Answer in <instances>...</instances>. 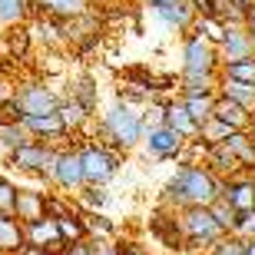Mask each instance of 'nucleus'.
<instances>
[{"instance_id":"1","label":"nucleus","mask_w":255,"mask_h":255,"mask_svg":"<svg viewBox=\"0 0 255 255\" xmlns=\"http://www.w3.org/2000/svg\"><path fill=\"white\" fill-rule=\"evenodd\" d=\"M222 192V179L216 172H209L206 166H196V162H186L182 169H176L166 189H162V199L169 206L189 209V206H212Z\"/></svg>"},{"instance_id":"2","label":"nucleus","mask_w":255,"mask_h":255,"mask_svg":"<svg viewBox=\"0 0 255 255\" xmlns=\"http://www.w3.org/2000/svg\"><path fill=\"white\" fill-rule=\"evenodd\" d=\"M100 126H103L106 136H110V146L120 149V152L132 149L136 142H142V129H146V123H142V110L132 106L129 100H116V103L103 113Z\"/></svg>"},{"instance_id":"3","label":"nucleus","mask_w":255,"mask_h":255,"mask_svg":"<svg viewBox=\"0 0 255 255\" xmlns=\"http://www.w3.org/2000/svg\"><path fill=\"white\" fill-rule=\"evenodd\" d=\"M219 50L202 33L189 30L182 40V76H219Z\"/></svg>"},{"instance_id":"4","label":"nucleus","mask_w":255,"mask_h":255,"mask_svg":"<svg viewBox=\"0 0 255 255\" xmlns=\"http://www.w3.org/2000/svg\"><path fill=\"white\" fill-rule=\"evenodd\" d=\"M80 162H83L86 186H106L120 169V149H110V146H100V142H86L80 149Z\"/></svg>"},{"instance_id":"5","label":"nucleus","mask_w":255,"mask_h":255,"mask_svg":"<svg viewBox=\"0 0 255 255\" xmlns=\"http://www.w3.org/2000/svg\"><path fill=\"white\" fill-rule=\"evenodd\" d=\"M179 229H182V236L189 239L192 246H216L219 239L226 236V229L216 222V216H212V209H209V206H189V209H182Z\"/></svg>"},{"instance_id":"6","label":"nucleus","mask_w":255,"mask_h":255,"mask_svg":"<svg viewBox=\"0 0 255 255\" xmlns=\"http://www.w3.org/2000/svg\"><path fill=\"white\" fill-rule=\"evenodd\" d=\"M63 96L53 93L43 80H23L13 90V106L20 116H40V113H57Z\"/></svg>"},{"instance_id":"7","label":"nucleus","mask_w":255,"mask_h":255,"mask_svg":"<svg viewBox=\"0 0 255 255\" xmlns=\"http://www.w3.org/2000/svg\"><path fill=\"white\" fill-rule=\"evenodd\" d=\"M57 152L53 149V142L50 139H27L23 146H17V149L10 152L7 159L13 169L20 172H40V176H47L50 179V172H53V162H57Z\"/></svg>"},{"instance_id":"8","label":"nucleus","mask_w":255,"mask_h":255,"mask_svg":"<svg viewBox=\"0 0 255 255\" xmlns=\"http://www.w3.org/2000/svg\"><path fill=\"white\" fill-rule=\"evenodd\" d=\"M142 142H146V152L156 156V159H176V156H182L186 146H189V139H186L182 132L169 129L166 123L146 126V129H142Z\"/></svg>"},{"instance_id":"9","label":"nucleus","mask_w":255,"mask_h":255,"mask_svg":"<svg viewBox=\"0 0 255 255\" xmlns=\"http://www.w3.org/2000/svg\"><path fill=\"white\" fill-rule=\"evenodd\" d=\"M216 50H219V63L255 57V20L239 23V27H226V37L219 40Z\"/></svg>"},{"instance_id":"10","label":"nucleus","mask_w":255,"mask_h":255,"mask_svg":"<svg viewBox=\"0 0 255 255\" xmlns=\"http://www.w3.org/2000/svg\"><path fill=\"white\" fill-rule=\"evenodd\" d=\"M149 13L159 20L166 30H176V33H189L192 23H196V7L189 0H176V3H152Z\"/></svg>"},{"instance_id":"11","label":"nucleus","mask_w":255,"mask_h":255,"mask_svg":"<svg viewBox=\"0 0 255 255\" xmlns=\"http://www.w3.org/2000/svg\"><path fill=\"white\" fill-rule=\"evenodd\" d=\"M50 182H57L60 189H83V162H80V149H60L57 162H53V172H50Z\"/></svg>"},{"instance_id":"12","label":"nucleus","mask_w":255,"mask_h":255,"mask_svg":"<svg viewBox=\"0 0 255 255\" xmlns=\"http://www.w3.org/2000/svg\"><path fill=\"white\" fill-rule=\"evenodd\" d=\"M23 236H27V246H43L50 255L63 252V246H66L63 239H60L57 219H50V216L37 219V222H27V226H23Z\"/></svg>"},{"instance_id":"13","label":"nucleus","mask_w":255,"mask_h":255,"mask_svg":"<svg viewBox=\"0 0 255 255\" xmlns=\"http://www.w3.org/2000/svg\"><path fill=\"white\" fill-rule=\"evenodd\" d=\"M219 199H226L236 212H249V209H255V179H249V176H229V179H222Z\"/></svg>"},{"instance_id":"14","label":"nucleus","mask_w":255,"mask_h":255,"mask_svg":"<svg viewBox=\"0 0 255 255\" xmlns=\"http://www.w3.org/2000/svg\"><path fill=\"white\" fill-rule=\"evenodd\" d=\"M13 216L27 226V222H37V219L47 216V192L37 189H17V199H13Z\"/></svg>"},{"instance_id":"15","label":"nucleus","mask_w":255,"mask_h":255,"mask_svg":"<svg viewBox=\"0 0 255 255\" xmlns=\"http://www.w3.org/2000/svg\"><path fill=\"white\" fill-rule=\"evenodd\" d=\"M212 116L222 120L229 129H252V113H249L242 103H236V100H229V96H222V93H216Z\"/></svg>"},{"instance_id":"16","label":"nucleus","mask_w":255,"mask_h":255,"mask_svg":"<svg viewBox=\"0 0 255 255\" xmlns=\"http://www.w3.org/2000/svg\"><path fill=\"white\" fill-rule=\"evenodd\" d=\"M17 126L27 132L30 139H53V136H63V123H60L57 113H40V116H20Z\"/></svg>"},{"instance_id":"17","label":"nucleus","mask_w":255,"mask_h":255,"mask_svg":"<svg viewBox=\"0 0 255 255\" xmlns=\"http://www.w3.org/2000/svg\"><path fill=\"white\" fill-rule=\"evenodd\" d=\"M33 13H43V17H53V20H70V17H80L90 10V0H30Z\"/></svg>"},{"instance_id":"18","label":"nucleus","mask_w":255,"mask_h":255,"mask_svg":"<svg viewBox=\"0 0 255 255\" xmlns=\"http://www.w3.org/2000/svg\"><path fill=\"white\" fill-rule=\"evenodd\" d=\"M162 123L169 126V129L182 132L186 139H196V136H199V123L189 116V110H186V103H182V100L162 103Z\"/></svg>"},{"instance_id":"19","label":"nucleus","mask_w":255,"mask_h":255,"mask_svg":"<svg viewBox=\"0 0 255 255\" xmlns=\"http://www.w3.org/2000/svg\"><path fill=\"white\" fill-rule=\"evenodd\" d=\"M0 40H3V53H0L3 60H23V57L30 53V47H33V33H30L27 23L7 27Z\"/></svg>"},{"instance_id":"20","label":"nucleus","mask_w":255,"mask_h":255,"mask_svg":"<svg viewBox=\"0 0 255 255\" xmlns=\"http://www.w3.org/2000/svg\"><path fill=\"white\" fill-rule=\"evenodd\" d=\"M226 146H229V152L239 159V166H242V169H255V136H252V129L229 132Z\"/></svg>"},{"instance_id":"21","label":"nucleus","mask_w":255,"mask_h":255,"mask_svg":"<svg viewBox=\"0 0 255 255\" xmlns=\"http://www.w3.org/2000/svg\"><path fill=\"white\" fill-rule=\"evenodd\" d=\"M23 246H27L23 222L10 212H0V252H20Z\"/></svg>"},{"instance_id":"22","label":"nucleus","mask_w":255,"mask_h":255,"mask_svg":"<svg viewBox=\"0 0 255 255\" xmlns=\"http://www.w3.org/2000/svg\"><path fill=\"white\" fill-rule=\"evenodd\" d=\"M57 116H60V123H63L66 132H76L80 126L90 123V116H93V113H90V110H83L73 96H63V100H60V106H57Z\"/></svg>"},{"instance_id":"23","label":"nucleus","mask_w":255,"mask_h":255,"mask_svg":"<svg viewBox=\"0 0 255 255\" xmlns=\"http://www.w3.org/2000/svg\"><path fill=\"white\" fill-rule=\"evenodd\" d=\"M219 93L229 96V100H236V103H242L249 113H255V83H239V80L219 76Z\"/></svg>"},{"instance_id":"24","label":"nucleus","mask_w":255,"mask_h":255,"mask_svg":"<svg viewBox=\"0 0 255 255\" xmlns=\"http://www.w3.org/2000/svg\"><path fill=\"white\" fill-rule=\"evenodd\" d=\"M33 7L30 0H0V27H17V23H27Z\"/></svg>"},{"instance_id":"25","label":"nucleus","mask_w":255,"mask_h":255,"mask_svg":"<svg viewBox=\"0 0 255 255\" xmlns=\"http://www.w3.org/2000/svg\"><path fill=\"white\" fill-rule=\"evenodd\" d=\"M179 100L186 103L189 116L196 120L199 126L206 123V120H212V106H216V93H196V96H179Z\"/></svg>"},{"instance_id":"26","label":"nucleus","mask_w":255,"mask_h":255,"mask_svg":"<svg viewBox=\"0 0 255 255\" xmlns=\"http://www.w3.org/2000/svg\"><path fill=\"white\" fill-rule=\"evenodd\" d=\"M66 96H73L76 103L83 106V110H90V113L96 110V100H100V93H96V83H93V76H90V73L80 76V80L70 86V93H66Z\"/></svg>"},{"instance_id":"27","label":"nucleus","mask_w":255,"mask_h":255,"mask_svg":"<svg viewBox=\"0 0 255 255\" xmlns=\"http://www.w3.org/2000/svg\"><path fill=\"white\" fill-rule=\"evenodd\" d=\"M219 76H226V80H239V83H255V57L222 63V66H219Z\"/></svg>"},{"instance_id":"28","label":"nucleus","mask_w":255,"mask_h":255,"mask_svg":"<svg viewBox=\"0 0 255 255\" xmlns=\"http://www.w3.org/2000/svg\"><path fill=\"white\" fill-rule=\"evenodd\" d=\"M182 96H196V93H219V76H182L176 86Z\"/></svg>"},{"instance_id":"29","label":"nucleus","mask_w":255,"mask_h":255,"mask_svg":"<svg viewBox=\"0 0 255 255\" xmlns=\"http://www.w3.org/2000/svg\"><path fill=\"white\" fill-rule=\"evenodd\" d=\"M192 30H196V33H202V37H206L209 43H216V47H219V40L226 37V23H222V20H216V17H209V13H199L196 23H192Z\"/></svg>"},{"instance_id":"30","label":"nucleus","mask_w":255,"mask_h":255,"mask_svg":"<svg viewBox=\"0 0 255 255\" xmlns=\"http://www.w3.org/2000/svg\"><path fill=\"white\" fill-rule=\"evenodd\" d=\"M229 132H236V129H229L222 120H216V116H212V120H206V123L199 126V136H196V139H202L206 146H216V142H226L229 139Z\"/></svg>"},{"instance_id":"31","label":"nucleus","mask_w":255,"mask_h":255,"mask_svg":"<svg viewBox=\"0 0 255 255\" xmlns=\"http://www.w3.org/2000/svg\"><path fill=\"white\" fill-rule=\"evenodd\" d=\"M30 136L23 129H20L17 123H0V152H13L17 149V146H23V142H27Z\"/></svg>"},{"instance_id":"32","label":"nucleus","mask_w":255,"mask_h":255,"mask_svg":"<svg viewBox=\"0 0 255 255\" xmlns=\"http://www.w3.org/2000/svg\"><path fill=\"white\" fill-rule=\"evenodd\" d=\"M57 229H60V239H63V242H76V239H83V236H86L83 219H76V216L57 219Z\"/></svg>"},{"instance_id":"33","label":"nucleus","mask_w":255,"mask_h":255,"mask_svg":"<svg viewBox=\"0 0 255 255\" xmlns=\"http://www.w3.org/2000/svg\"><path fill=\"white\" fill-rule=\"evenodd\" d=\"M209 209H212V216H216V222H219L222 229H226V232H229L232 226H236V216H239V212H236L232 206H229L226 199H216V202H212Z\"/></svg>"},{"instance_id":"34","label":"nucleus","mask_w":255,"mask_h":255,"mask_svg":"<svg viewBox=\"0 0 255 255\" xmlns=\"http://www.w3.org/2000/svg\"><path fill=\"white\" fill-rule=\"evenodd\" d=\"M212 255H246V239H239V236H222L216 242V252Z\"/></svg>"},{"instance_id":"35","label":"nucleus","mask_w":255,"mask_h":255,"mask_svg":"<svg viewBox=\"0 0 255 255\" xmlns=\"http://www.w3.org/2000/svg\"><path fill=\"white\" fill-rule=\"evenodd\" d=\"M13 199H17V186L0 176V212H10L13 216Z\"/></svg>"},{"instance_id":"36","label":"nucleus","mask_w":255,"mask_h":255,"mask_svg":"<svg viewBox=\"0 0 255 255\" xmlns=\"http://www.w3.org/2000/svg\"><path fill=\"white\" fill-rule=\"evenodd\" d=\"M232 232L255 239V209H249V212H239V216H236V226H232Z\"/></svg>"},{"instance_id":"37","label":"nucleus","mask_w":255,"mask_h":255,"mask_svg":"<svg viewBox=\"0 0 255 255\" xmlns=\"http://www.w3.org/2000/svg\"><path fill=\"white\" fill-rule=\"evenodd\" d=\"M63 255H96V242H86V239H76V242H66Z\"/></svg>"},{"instance_id":"38","label":"nucleus","mask_w":255,"mask_h":255,"mask_svg":"<svg viewBox=\"0 0 255 255\" xmlns=\"http://www.w3.org/2000/svg\"><path fill=\"white\" fill-rule=\"evenodd\" d=\"M83 196H86V206L90 209H103L106 206V189L103 186H86Z\"/></svg>"},{"instance_id":"39","label":"nucleus","mask_w":255,"mask_h":255,"mask_svg":"<svg viewBox=\"0 0 255 255\" xmlns=\"http://www.w3.org/2000/svg\"><path fill=\"white\" fill-rule=\"evenodd\" d=\"M13 90H17V86L7 80V73H0V106L7 103V100H13Z\"/></svg>"},{"instance_id":"40","label":"nucleus","mask_w":255,"mask_h":255,"mask_svg":"<svg viewBox=\"0 0 255 255\" xmlns=\"http://www.w3.org/2000/svg\"><path fill=\"white\" fill-rule=\"evenodd\" d=\"M96 255H120V246H113V242H96Z\"/></svg>"},{"instance_id":"41","label":"nucleus","mask_w":255,"mask_h":255,"mask_svg":"<svg viewBox=\"0 0 255 255\" xmlns=\"http://www.w3.org/2000/svg\"><path fill=\"white\" fill-rule=\"evenodd\" d=\"M17 255H50V252H47L43 246H23V249H20Z\"/></svg>"},{"instance_id":"42","label":"nucleus","mask_w":255,"mask_h":255,"mask_svg":"<svg viewBox=\"0 0 255 255\" xmlns=\"http://www.w3.org/2000/svg\"><path fill=\"white\" fill-rule=\"evenodd\" d=\"M142 7H152V3H176V0H139Z\"/></svg>"},{"instance_id":"43","label":"nucleus","mask_w":255,"mask_h":255,"mask_svg":"<svg viewBox=\"0 0 255 255\" xmlns=\"http://www.w3.org/2000/svg\"><path fill=\"white\" fill-rule=\"evenodd\" d=\"M246 255H255V239H246Z\"/></svg>"},{"instance_id":"44","label":"nucleus","mask_w":255,"mask_h":255,"mask_svg":"<svg viewBox=\"0 0 255 255\" xmlns=\"http://www.w3.org/2000/svg\"><path fill=\"white\" fill-rule=\"evenodd\" d=\"M0 73H7V60L0 57Z\"/></svg>"},{"instance_id":"45","label":"nucleus","mask_w":255,"mask_h":255,"mask_svg":"<svg viewBox=\"0 0 255 255\" xmlns=\"http://www.w3.org/2000/svg\"><path fill=\"white\" fill-rule=\"evenodd\" d=\"M57 255H63V252H57Z\"/></svg>"}]
</instances>
